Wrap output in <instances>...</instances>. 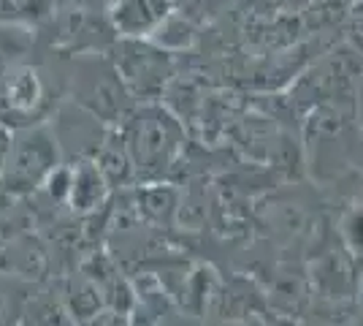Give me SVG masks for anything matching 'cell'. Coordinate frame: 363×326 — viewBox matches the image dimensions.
<instances>
[{"label": "cell", "instance_id": "cell-1", "mask_svg": "<svg viewBox=\"0 0 363 326\" xmlns=\"http://www.w3.org/2000/svg\"><path fill=\"white\" fill-rule=\"evenodd\" d=\"M171 14V0H117L111 22L122 36H150Z\"/></svg>", "mask_w": 363, "mask_h": 326}]
</instances>
